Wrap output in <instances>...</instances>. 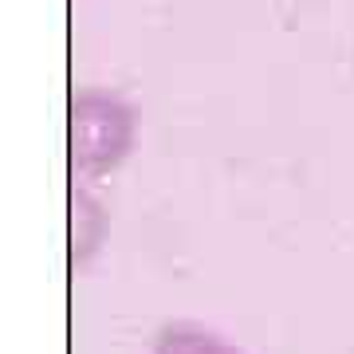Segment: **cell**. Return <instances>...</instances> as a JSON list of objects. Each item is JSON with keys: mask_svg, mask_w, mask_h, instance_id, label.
Returning a JSON list of instances; mask_svg holds the SVG:
<instances>
[{"mask_svg": "<svg viewBox=\"0 0 354 354\" xmlns=\"http://www.w3.org/2000/svg\"><path fill=\"white\" fill-rule=\"evenodd\" d=\"M138 134V114L122 95L102 87H87L71 99L67 118V146L71 165L87 177H102L127 162Z\"/></svg>", "mask_w": 354, "mask_h": 354, "instance_id": "obj_1", "label": "cell"}, {"mask_svg": "<svg viewBox=\"0 0 354 354\" xmlns=\"http://www.w3.org/2000/svg\"><path fill=\"white\" fill-rule=\"evenodd\" d=\"M102 232H106V213L87 189H71V264H87L99 252Z\"/></svg>", "mask_w": 354, "mask_h": 354, "instance_id": "obj_2", "label": "cell"}, {"mask_svg": "<svg viewBox=\"0 0 354 354\" xmlns=\"http://www.w3.org/2000/svg\"><path fill=\"white\" fill-rule=\"evenodd\" d=\"M153 354H244V351L232 346L225 335L201 327V323H169V327L158 330Z\"/></svg>", "mask_w": 354, "mask_h": 354, "instance_id": "obj_3", "label": "cell"}]
</instances>
